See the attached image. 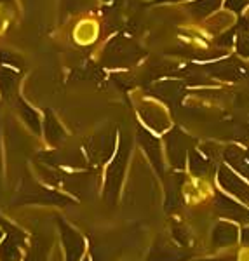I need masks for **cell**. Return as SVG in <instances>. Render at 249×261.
<instances>
[{
    "mask_svg": "<svg viewBox=\"0 0 249 261\" xmlns=\"http://www.w3.org/2000/svg\"><path fill=\"white\" fill-rule=\"evenodd\" d=\"M18 204H53V205H66L70 204L71 199L63 193H58L54 190L42 187L33 179H23L19 188V193L16 197Z\"/></svg>",
    "mask_w": 249,
    "mask_h": 261,
    "instance_id": "6da1fadb",
    "label": "cell"
},
{
    "mask_svg": "<svg viewBox=\"0 0 249 261\" xmlns=\"http://www.w3.org/2000/svg\"><path fill=\"white\" fill-rule=\"evenodd\" d=\"M129 153H131V146L128 145V141H122L119 151L115 153V159H113L112 164L108 166L107 181H105V199H107L110 205L115 204L117 195H119L120 183H122V178H124V169H126V164H128Z\"/></svg>",
    "mask_w": 249,
    "mask_h": 261,
    "instance_id": "7a4b0ae2",
    "label": "cell"
},
{
    "mask_svg": "<svg viewBox=\"0 0 249 261\" xmlns=\"http://www.w3.org/2000/svg\"><path fill=\"white\" fill-rule=\"evenodd\" d=\"M87 161L92 164L107 162L115 151V134L113 133H99L91 136L84 143Z\"/></svg>",
    "mask_w": 249,
    "mask_h": 261,
    "instance_id": "3957f363",
    "label": "cell"
},
{
    "mask_svg": "<svg viewBox=\"0 0 249 261\" xmlns=\"http://www.w3.org/2000/svg\"><path fill=\"white\" fill-rule=\"evenodd\" d=\"M58 225H60L61 241H63V246H65L66 261H79L82 258L84 249H86V241H84V237L66 221L58 220Z\"/></svg>",
    "mask_w": 249,
    "mask_h": 261,
    "instance_id": "277c9868",
    "label": "cell"
},
{
    "mask_svg": "<svg viewBox=\"0 0 249 261\" xmlns=\"http://www.w3.org/2000/svg\"><path fill=\"white\" fill-rule=\"evenodd\" d=\"M218 179H219V185H221L227 192L234 193L235 197H239V199H242L246 202L249 200V187L239 178V176H235L230 169L221 167L218 172Z\"/></svg>",
    "mask_w": 249,
    "mask_h": 261,
    "instance_id": "5b68a950",
    "label": "cell"
},
{
    "mask_svg": "<svg viewBox=\"0 0 249 261\" xmlns=\"http://www.w3.org/2000/svg\"><path fill=\"white\" fill-rule=\"evenodd\" d=\"M66 130L60 124V120L56 119L51 110H45V119H44V138L51 146H58L66 140Z\"/></svg>",
    "mask_w": 249,
    "mask_h": 261,
    "instance_id": "8992f818",
    "label": "cell"
},
{
    "mask_svg": "<svg viewBox=\"0 0 249 261\" xmlns=\"http://www.w3.org/2000/svg\"><path fill=\"white\" fill-rule=\"evenodd\" d=\"M23 242V233L16 228L7 231L6 241L0 244V261H19V244Z\"/></svg>",
    "mask_w": 249,
    "mask_h": 261,
    "instance_id": "52a82bcc",
    "label": "cell"
},
{
    "mask_svg": "<svg viewBox=\"0 0 249 261\" xmlns=\"http://www.w3.org/2000/svg\"><path fill=\"white\" fill-rule=\"evenodd\" d=\"M216 211L221 214V216L227 218H234V220L239 221H246L247 220V211L242 207L237 202H234L232 199L225 195H216Z\"/></svg>",
    "mask_w": 249,
    "mask_h": 261,
    "instance_id": "ba28073f",
    "label": "cell"
},
{
    "mask_svg": "<svg viewBox=\"0 0 249 261\" xmlns=\"http://www.w3.org/2000/svg\"><path fill=\"white\" fill-rule=\"evenodd\" d=\"M18 81L19 73L7 66H0V94L6 99H12L18 96Z\"/></svg>",
    "mask_w": 249,
    "mask_h": 261,
    "instance_id": "9c48e42d",
    "label": "cell"
},
{
    "mask_svg": "<svg viewBox=\"0 0 249 261\" xmlns=\"http://www.w3.org/2000/svg\"><path fill=\"white\" fill-rule=\"evenodd\" d=\"M138 138H140V143H141L143 148H145L146 155H148V159H150L152 162H154V166L157 167L159 172H162V157H160L159 141L155 140V138L152 136L150 133H146L145 129L138 130Z\"/></svg>",
    "mask_w": 249,
    "mask_h": 261,
    "instance_id": "30bf717a",
    "label": "cell"
},
{
    "mask_svg": "<svg viewBox=\"0 0 249 261\" xmlns=\"http://www.w3.org/2000/svg\"><path fill=\"white\" fill-rule=\"evenodd\" d=\"M16 107H18L19 110V115L21 119L27 122V125L30 127L35 134H40L42 130V124H40V117H39V112L33 110L30 105H27L23 99L19 98V96H16Z\"/></svg>",
    "mask_w": 249,
    "mask_h": 261,
    "instance_id": "8fae6325",
    "label": "cell"
},
{
    "mask_svg": "<svg viewBox=\"0 0 249 261\" xmlns=\"http://www.w3.org/2000/svg\"><path fill=\"white\" fill-rule=\"evenodd\" d=\"M239 237L237 226L232 223H218V226L214 228L213 241L216 246H229V244L235 242Z\"/></svg>",
    "mask_w": 249,
    "mask_h": 261,
    "instance_id": "7c38bea8",
    "label": "cell"
},
{
    "mask_svg": "<svg viewBox=\"0 0 249 261\" xmlns=\"http://www.w3.org/2000/svg\"><path fill=\"white\" fill-rule=\"evenodd\" d=\"M225 159L239 172H242L244 176H247V178H249V157L244 153L242 150L237 148V146H229L227 151H225Z\"/></svg>",
    "mask_w": 249,
    "mask_h": 261,
    "instance_id": "4fadbf2b",
    "label": "cell"
},
{
    "mask_svg": "<svg viewBox=\"0 0 249 261\" xmlns=\"http://www.w3.org/2000/svg\"><path fill=\"white\" fill-rule=\"evenodd\" d=\"M167 146H169V155L175 162V166H183L185 161V148L180 141V133H172L167 136Z\"/></svg>",
    "mask_w": 249,
    "mask_h": 261,
    "instance_id": "5bb4252c",
    "label": "cell"
},
{
    "mask_svg": "<svg viewBox=\"0 0 249 261\" xmlns=\"http://www.w3.org/2000/svg\"><path fill=\"white\" fill-rule=\"evenodd\" d=\"M187 256L167 246H157L150 254V261H183Z\"/></svg>",
    "mask_w": 249,
    "mask_h": 261,
    "instance_id": "9a60e30c",
    "label": "cell"
},
{
    "mask_svg": "<svg viewBox=\"0 0 249 261\" xmlns=\"http://www.w3.org/2000/svg\"><path fill=\"white\" fill-rule=\"evenodd\" d=\"M219 2H221V0H199V2L190 6V11H192V14L197 16V18H204V16H208L209 12H213L219 6Z\"/></svg>",
    "mask_w": 249,
    "mask_h": 261,
    "instance_id": "2e32d148",
    "label": "cell"
},
{
    "mask_svg": "<svg viewBox=\"0 0 249 261\" xmlns=\"http://www.w3.org/2000/svg\"><path fill=\"white\" fill-rule=\"evenodd\" d=\"M45 258H47V249H45V244H44L42 239L35 237V239H33V244H32V249L28 251L24 261H45Z\"/></svg>",
    "mask_w": 249,
    "mask_h": 261,
    "instance_id": "e0dca14e",
    "label": "cell"
},
{
    "mask_svg": "<svg viewBox=\"0 0 249 261\" xmlns=\"http://www.w3.org/2000/svg\"><path fill=\"white\" fill-rule=\"evenodd\" d=\"M209 164L206 161L204 157H201L197 151H192L190 153V169H192L195 174H204L206 171H208Z\"/></svg>",
    "mask_w": 249,
    "mask_h": 261,
    "instance_id": "ac0fdd59",
    "label": "cell"
},
{
    "mask_svg": "<svg viewBox=\"0 0 249 261\" xmlns=\"http://www.w3.org/2000/svg\"><path fill=\"white\" fill-rule=\"evenodd\" d=\"M239 53L242 56H249V33H242L239 37Z\"/></svg>",
    "mask_w": 249,
    "mask_h": 261,
    "instance_id": "d6986e66",
    "label": "cell"
},
{
    "mask_svg": "<svg viewBox=\"0 0 249 261\" xmlns=\"http://www.w3.org/2000/svg\"><path fill=\"white\" fill-rule=\"evenodd\" d=\"M242 242H244V244H247V246H249V228L242 231Z\"/></svg>",
    "mask_w": 249,
    "mask_h": 261,
    "instance_id": "ffe728a7",
    "label": "cell"
},
{
    "mask_svg": "<svg viewBox=\"0 0 249 261\" xmlns=\"http://www.w3.org/2000/svg\"><path fill=\"white\" fill-rule=\"evenodd\" d=\"M0 181H2V148H0Z\"/></svg>",
    "mask_w": 249,
    "mask_h": 261,
    "instance_id": "44dd1931",
    "label": "cell"
},
{
    "mask_svg": "<svg viewBox=\"0 0 249 261\" xmlns=\"http://www.w3.org/2000/svg\"><path fill=\"white\" fill-rule=\"evenodd\" d=\"M159 2H178V0H159Z\"/></svg>",
    "mask_w": 249,
    "mask_h": 261,
    "instance_id": "7402d4cb",
    "label": "cell"
},
{
    "mask_svg": "<svg viewBox=\"0 0 249 261\" xmlns=\"http://www.w3.org/2000/svg\"><path fill=\"white\" fill-rule=\"evenodd\" d=\"M211 261V259H209ZM213 261H225V259H213Z\"/></svg>",
    "mask_w": 249,
    "mask_h": 261,
    "instance_id": "603a6c76",
    "label": "cell"
},
{
    "mask_svg": "<svg viewBox=\"0 0 249 261\" xmlns=\"http://www.w3.org/2000/svg\"><path fill=\"white\" fill-rule=\"evenodd\" d=\"M246 221H249V213H247V220Z\"/></svg>",
    "mask_w": 249,
    "mask_h": 261,
    "instance_id": "cb8c5ba5",
    "label": "cell"
},
{
    "mask_svg": "<svg viewBox=\"0 0 249 261\" xmlns=\"http://www.w3.org/2000/svg\"><path fill=\"white\" fill-rule=\"evenodd\" d=\"M105 2H112V0H105Z\"/></svg>",
    "mask_w": 249,
    "mask_h": 261,
    "instance_id": "d4e9b609",
    "label": "cell"
},
{
    "mask_svg": "<svg viewBox=\"0 0 249 261\" xmlns=\"http://www.w3.org/2000/svg\"><path fill=\"white\" fill-rule=\"evenodd\" d=\"M86 261H87V259H86Z\"/></svg>",
    "mask_w": 249,
    "mask_h": 261,
    "instance_id": "484cf974",
    "label": "cell"
}]
</instances>
